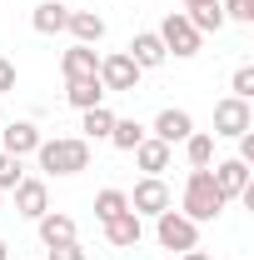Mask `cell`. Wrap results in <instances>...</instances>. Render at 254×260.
Masks as SVG:
<instances>
[{"instance_id":"cell-19","label":"cell","mask_w":254,"mask_h":260,"mask_svg":"<svg viewBox=\"0 0 254 260\" xmlns=\"http://www.w3.org/2000/svg\"><path fill=\"white\" fill-rule=\"evenodd\" d=\"M35 225H40V245H45V250H50V245H65V240H75V220H70L65 210H45Z\"/></svg>"},{"instance_id":"cell-23","label":"cell","mask_w":254,"mask_h":260,"mask_svg":"<svg viewBox=\"0 0 254 260\" xmlns=\"http://www.w3.org/2000/svg\"><path fill=\"white\" fill-rule=\"evenodd\" d=\"M145 135H150V130L140 125V120H120V115H115V125H110V135H105V140H110L115 150H125V155H130V150H135Z\"/></svg>"},{"instance_id":"cell-14","label":"cell","mask_w":254,"mask_h":260,"mask_svg":"<svg viewBox=\"0 0 254 260\" xmlns=\"http://www.w3.org/2000/svg\"><path fill=\"white\" fill-rule=\"evenodd\" d=\"M60 70H65V80H95V75H100L95 45H70V50L60 55Z\"/></svg>"},{"instance_id":"cell-16","label":"cell","mask_w":254,"mask_h":260,"mask_svg":"<svg viewBox=\"0 0 254 260\" xmlns=\"http://www.w3.org/2000/svg\"><path fill=\"white\" fill-rule=\"evenodd\" d=\"M65 30L75 35V45H100L105 40V15L100 10H70Z\"/></svg>"},{"instance_id":"cell-29","label":"cell","mask_w":254,"mask_h":260,"mask_svg":"<svg viewBox=\"0 0 254 260\" xmlns=\"http://www.w3.org/2000/svg\"><path fill=\"white\" fill-rule=\"evenodd\" d=\"M15 80H20V75H15V60H5V55H0V95H10V90H15Z\"/></svg>"},{"instance_id":"cell-22","label":"cell","mask_w":254,"mask_h":260,"mask_svg":"<svg viewBox=\"0 0 254 260\" xmlns=\"http://www.w3.org/2000/svg\"><path fill=\"white\" fill-rule=\"evenodd\" d=\"M110 125H115V110H110V105L80 110V135H85V140H105V135H110Z\"/></svg>"},{"instance_id":"cell-30","label":"cell","mask_w":254,"mask_h":260,"mask_svg":"<svg viewBox=\"0 0 254 260\" xmlns=\"http://www.w3.org/2000/svg\"><path fill=\"white\" fill-rule=\"evenodd\" d=\"M239 160L254 165V130H244V135H239Z\"/></svg>"},{"instance_id":"cell-21","label":"cell","mask_w":254,"mask_h":260,"mask_svg":"<svg viewBox=\"0 0 254 260\" xmlns=\"http://www.w3.org/2000/svg\"><path fill=\"white\" fill-rule=\"evenodd\" d=\"M185 160H190V170H209L215 165V135L194 130L190 140H185Z\"/></svg>"},{"instance_id":"cell-25","label":"cell","mask_w":254,"mask_h":260,"mask_svg":"<svg viewBox=\"0 0 254 260\" xmlns=\"http://www.w3.org/2000/svg\"><path fill=\"white\" fill-rule=\"evenodd\" d=\"M25 180V165H20V155H5L0 150V190H15Z\"/></svg>"},{"instance_id":"cell-13","label":"cell","mask_w":254,"mask_h":260,"mask_svg":"<svg viewBox=\"0 0 254 260\" xmlns=\"http://www.w3.org/2000/svg\"><path fill=\"white\" fill-rule=\"evenodd\" d=\"M130 155H135V165H140L145 175H164V170H170V160H175V145H164V140H155V135H145Z\"/></svg>"},{"instance_id":"cell-17","label":"cell","mask_w":254,"mask_h":260,"mask_svg":"<svg viewBox=\"0 0 254 260\" xmlns=\"http://www.w3.org/2000/svg\"><path fill=\"white\" fill-rule=\"evenodd\" d=\"M65 20H70V5H65V0H40L30 10L35 35H65Z\"/></svg>"},{"instance_id":"cell-27","label":"cell","mask_w":254,"mask_h":260,"mask_svg":"<svg viewBox=\"0 0 254 260\" xmlns=\"http://www.w3.org/2000/svg\"><path fill=\"white\" fill-rule=\"evenodd\" d=\"M224 20H239V25H254V0H220Z\"/></svg>"},{"instance_id":"cell-24","label":"cell","mask_w":254,"mask_h":260,"mask_svg":"<svg viewBox=\"0 0 254 260\" xmlns=\"http://www.w3.org/2000/svg\"><path fill=\"white\" fill-rule=\"evenodd\" d=\"M120 210H130L125 190H115V185H110V190H100V195H95V220H100V225H105V220H115Z\"/></svg>"},{"instance_id":"cell-8","label":"cell","mask_w":254,"mask_h":260,"mask_svg":"<svg viewBox=\"0 0 254 260\" xmlns=\"http://www.w3.org/2000/svg\"><path fill=\"white\" fill-rule=\"evenodd\" d=\"M209 175H215V190H220L224 200H239V195L254 185V170L239 160V155H229V160H215V165H209Z\"/></svg>"},{"instance_id":"cell-5","label":"cell","mask_w":254,"mask_h":260,"mask_svg":"<svg viewBox=\"0 0 254 260\" xmlns=\"http://www.w3.org/2000/svg\"><path fill=\"white\" fill-rule=\"evenodd\" d=\"M155 240H159V250H175V255H185V250H194V245H199V225H194L190 215H180V210L170 205L164 215H155Z\"/></svg>"},{"instance_id":"cell-12","label":"cell","mask_w":254,"mask_h":260,"mask_svg":"<svg viewBox=\"0 0 254 260\" xmlns=\"http://www.w3.org/2000/svg\"><path fill=\"white\" fill-rule=\"evenodd\" d=\"M105 240H110L115 250H135V245L145 240V220H140L135 210H120L115 220H105Z\"/></svg>"},{"instance_id":"cell-3","label":"cell","mask_w":254,"mask_h":260,"mask_svg":"<svg viewBox=\"0 0 254 260\" xmlns=\"http://www.w3.org/2000/svg\"><path fill=\"white\" fill-rule=\"evenodd\" d=\"M155 35H159V45H164V55H175V60H190V55H199V45H204V35L185 20V10H170Z\"/></svg>"},{"instance_id":"cell-1","label":"cell","mask_w":254,"mask_h":260,"mask_svg":"<svg viewBox=\"0 0 254 260\" xmlns=\"http://www.w3.org/2000/svg\"><path fill=\"white\" fill-rule=\"evenodd\" d=\"M35 165L45 175H80L90 170V140L85 135H55V140H40Z\"/></svg>"},{"instance_id":"cell-26","label":"cell","mask_w":254,"mask_h":260,"mask_svg":"<svg viewBox=\"0 0 254 260\" xmlns=\"http://www.w3.org/2000/svg\"><path fill=\"white\" fill-rule=\"evenodd\" d=\"M229 95L234 100H254V65H239L229 75Z\"/></svg>"},{"instance_id":"cell-10","label":"cell","mask_w":254,"mask_h":260,"mask_svg":"<svg viewBox=\"0 0 254 260\" xmlns=\"http://www.w3.org/2000/svg\"><path fill=\"white\" fill-rule=\"evenodd\" d=\"M10 195H15V215H25V220H40V215L50 210V185H45L40 175H25Z\"/></svg>"},{"instance_id":"cell-32","label":"cell","mask_w":254,"mask_h":260,"mask_svg":"<svg viewBox=\"0 0 254 260\" xmlns=\"http://www.w3.org/2000/svg\"><path fill=\"white\" fill-rule=\"evenodd\" d=\"M0 260H10V245H5V240H0Z\"/></svg>"},{"instance_id":"cell-6","label":"cell","mask_w":254,"mask_h":260,"mask_svg":"<svg viewBox=\"0 0 254 260\" xmlns=\"http://www.w3.org/2000/svg\"><path fill=\"white\" fill-rule=\"evenodd\" d=\"M140 65L130 60L125 50H110V55H100V85H105V95H135L140 90Z\"/></svg>"},{"instance_id":"cell-34","label":"cell","mask_w":254,"mask_h":260,"mask_svg":"<svg viewBox=\"0 0 254 260\" xmlns=\"http://www.w3.org/2000/svg\"><path fill=\"white\" fill-rule=\"evenodd\" d=\"M180 5H194V0H180Z\"/></svg>"},{"instance_id":"cell-33","label":"cell","mask_w":254,"mask_h":260,"mask_svg":"<svg viewBox=\"0 0 254 260\" xmlns=\"http://www.w3.org/2000/svg\"><path fill=\"white\" fill-rule=\"evenodd\" d=\"M0 210H5V190H0Z\"/></svg>"},{"instance_id":"cell-18","label":"cell","mask_w":254,"mask_h":260,"mask_svg":"<svg viewBox=\"0 0 254 260\" xmlns=\"http://www.w3.org/2000/svg\"><path fill=\"white\" fill-rule=\"evenodd\" d=\"M185 20H190L199 35H220L224 25H229V20H224V5H220V0H194L190 10H185Z\"/></svg>"},{"instance_id":"cell-28","label":"cell","mask_w":254,"mask_h":260,"mask_svg":"<svg viewBox=\"0 0 254 260\" xmlns=\"http://www.w3.org/2000/svg\"><path fill=\"white\" fill-rule=\"evenodd\" d=\"M45 260H85V245L80 240H65V245H50Z\"/></svg>"},{"instance_id":"cell-20","label":"cell","mask_w":254,"mask_h":260,"mask_svg":"<svg viewBox=\"0 0 254 260\" xmlns=\"http://www.w3.org/2000/svg\"><path fill=\"white\" fill-rule=\"evenodd\" d=\"M65 100L75 105V110H95V105H105V85L95 80H65Z\"/></svg>"},{"instance_id":"cell-9","label":"cell","mask_w":254,"mask_h":260,"mask_svg":"<svg viewBox=\"0 0 254 260\" xmlns=\"http://www.w3.org/2000/svg\"><path fill=\"white\" fill-rule=\"evenodd\" d=\"M150 135L164 140V145H185V140L194 135V115L180 110V105H164V110L155 115V125H150Z\"/></svg>"},{"instance_id":"cell-15","label":"cell","mask_w":254,"mask_h":260,"mask_svg":"<svg viewBox=\"0 0 254 260\" xmlns=\"http://www.w3.org/2000/svg\"><path fill=\"white\" fill-rule=\"evenodd\" d=\"M125 55H130V60H135V65H140V70H159V65L170 60V55H164V45H159V35H155V30H140V35H135V40H130V45H125Z\"/></svg>"},{"instance_id":"cell-2","label":"cell","mask_w":254,"mask_h":260,"mask_svg":"<svg viewBox=\"0 0 254 260\" xmlns=\"http://www.w3.org/2000/svg\"><path fill=\"white\" fill-rule=\"evenodd\" d=\"M224 205H229V200L215 190V175H209V170H190V175H185V190H180V215H190L194 225H204V220H220Z\"/></svg>"},{"instance_id":"cell-31","label":"cell","mask_w":254,"mask_h":260,"mask_svg":"<svg viewBox=\"0 0 254 260\" xmlns=\"http://www.w3.org/2000/svg\"><path fill=\"white\" fill-rule=\"evenodd\" d=\"M180 260H215V255H204V250L194 245V250H185V255H180Z\"/></svg>"},{"instance_id":"cell-4","label":"cell","mask_w":254,"mask_h":260,"mask_svg":"<svg viewBox=\"0 0 254 260\" xmlns=\"http://www.w3.org/2000/svg\"><path fill=\"white\" fill-rule=\"evenodd\" d=\"M130 210L140 215V220H155V215H164L170 205H175V195H170V185H164V175H140L135 180V190H125Z\"/></svg>"},{"instance_id":"cell-7","label":"cell","mask_w":254,"mask_h":260,"mask_svg":"<svg viewBox=\"0 0 254 260\" xmlns=\"http://www.w3.org/2000/svg\"><path fill=\"white\" fill-rule=\"evenodd\" d=\"M244 130H254V105L249 100H234V95H224L215 100V140H239Z\"/></svg>"},{"instance_id":"cell-11","label":"cell","mask_w":254,"mask_h":260,"mask_svg":"<svg viewBox=\"0 0 254 260\" xmlns=\"http://www.w3.org/2000/svg\"><path fill=\"white\" fill-rule=\"evenodd\" d=\"M40 140H45V135H40V125H35V120H10V125L0 130V145H5V155H20V160L40 150Z\"/></svg>"}]
</instances>
